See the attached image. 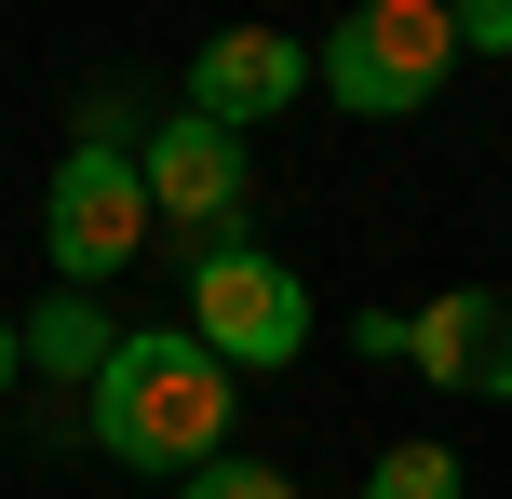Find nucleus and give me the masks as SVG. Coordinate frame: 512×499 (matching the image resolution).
<instances>
[{
    "label": "nucleus",
    "mask_w": 512,
    "mask_h": 499,
    "mask_svg": "<svg viewBox=\"0 0 512 499\" xmlns=\"http://www.w3.org/2000/svg\"><path fill=\"white\" fill-rule=\"evenodd\" d=\"M459 54H512V0H472V14H459Z\"/></svg>",
    "instance_id": "11"
},
{
    "label": "nucleus",
    "mask_w": 512,
    "mask_h": 499,
    "mask_svg": "<svg viewBox=\"0 0 512 499\" xmlns=\"http://www.w3.org/2000/svg\"><path fill=\"white\" fill-rule=\"evenodd\" d=\"M297 95H310V41L297 27H216V41L189 54V108H203L216 135L270 122V108H297Z\"/></svg>",
    "instance_id": "7"
},
{
    "label": "nucleus",
    "mask_w": 512,
    "mask_h": 499,
    "mask_svg": "<svg viewBox=\"0 0 512 499\" xmlns=\"http://www.w3.org/2000/svg\"><path fill=\"white\" fill-rule=\"evenodd\" d=\"M14 338H27V365H54V378H108V351H122V338H108V311H95V297H68V284H54L41 311H14Z\"/></svg>",
    "instance_id": "8"
},
{
    "label": "nucleus",
    "mask_w": 512,
    "mask_h": 499,
    "mask_svg": "<svg viewBox=\"0 0 512 499\" xmlns=\"http://www.w3.org/2000/svg\"><path fill=\"white\" fill-rule=\"evenodd\" d=\"M135 176H149V216H162V243H176L189 270L216 257V243H243V135H216L203 108H162L149 135H135Z\"/></svg>",
    "instance_id": "4"
},
{
    "label": "nucleus",
    "mask_w": 512,
    "mask_h": 499,
    "mask_svg": "<svg viewBox=\"0 0 512 499\" xmlns=\"http://www.w3.org/2000/svg\"><path fill=\"white\" fill-rule=\"evenodd\" d=\"M445 68H459V14H445V0H364V14H337L324 54H310V81H324L351 122H405V108H432Z\"/></svg>",
    "instance_id": "2"
},
{
    "label": "nucleus",
    "mask_w": 512,
    "mask_h": 499,
    "mask_svg": "<svg viewBox=\"0 0 512 499\" xmlns=\"http://www.w3.org/2000/svg\"><path fill=\"white\" fill-rule=\"evenodd\" d=\"M364 499H459V446H432V432L378 446V473H364Z\"/></svg>",
    "instance_id": "9"
},
{
    "label": "nucleus",
    "mask_w": 512,
    "mask_h": 499,
    "mask_svg": "<svg viewBox=\"0 0 512 499\" xmlns=\"http://www.w3.org/2000/svg\"><path fill=\"white\" fill-rule=\"evenodd\" d=\"M189 338H203L230 378L297 365V351H310V284L283 257H256V243H216V257L189 270Z\"/></svg>",
    "instance_id": "5"
},
{
    "label": "nucleus",
    "mask_w": 512,
    "mask_h": 499,
    "mask_svg": "<svg viewBox=\"0 0 512 499\" xmlns=\"http://www.w3.org/2000/svg\"><path fill=\"white\" fill-rule=\"evenodd\" d=\"M41 243H54V284H68V297H95L108 270H135V257L162 243L149 176H135L122 135H81V149L54 162V189H41Z\"/></svg>",
    "instance_id": "3"
},
{
    "label": "nucleus",
    "mask_w": 512,
    "mask_h": 499,
    "mask_svg": "<svg viewBox=\"0 0 512 499\" xmlns=\"http://www.w3.org/2000/svg\"><path fill=\"white\" fill-rule=\"evenodd\" d=\"M405 365L432 392H472V405H512V297L499 284H459L432 311H405Z\"/></svg>",
    "instance_id": "6"
},
{
    "label": "nucleus",
    "mask_w": 512,
    "mask_h": 499,
    "mask_svg": "<svg viewBox=\"0 0 512 499\" xmlns=\"http://www.w3.org/2000/svg\"><path fill=\"white\" fill-rule=\"evenodd\" d=\"M176 499H297V486H283L270 459H243V446H230V459H203V473H189Z\"/></svg>",
    "instance_id": "10"
},
{
    "label": "nucleus",
    "mask_w": 512,
    "mask_h": 499,
    "mask_svg": "<svg viewBox=\"0 0 512 499\" xmlns=\"http://www.w3.org/2000/svg\"><path fill=\"white\" fill-rule=\"evenodd\" d=\"M14 378H27V338H14V311H0V392H14Z\"/></svg>",
    "instance_id": "12"
},
{
    "label": "nucleus",
    "mask_w": 512,
    "mask_h": 499,
    "mask_svg": "<svg viewBox=\"0 0 512 499\" xmlns=\"http://www.w3.org/2000/svg\"><path fill=\"white\" fill-rule=\"evenodd\" d=\"M95 446L122 459V473H203V459H230V365H216L189 324H149V338L108 351L95 378Z\"/></svg>",
    "instance_id": "1"
}]
</instances>
